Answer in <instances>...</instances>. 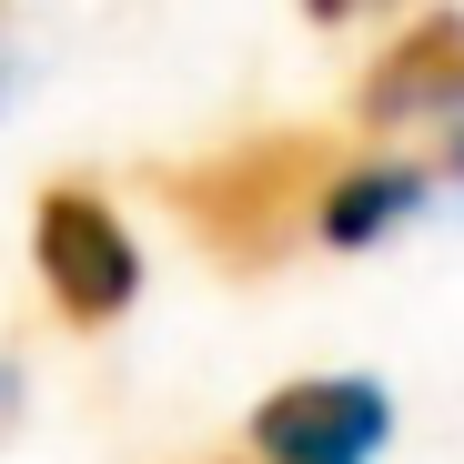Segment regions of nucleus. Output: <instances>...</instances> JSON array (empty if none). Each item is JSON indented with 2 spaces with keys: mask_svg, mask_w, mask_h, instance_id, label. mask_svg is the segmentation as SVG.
<instances>
[{
  "mask_svg": "<svg viewBox=\"0 0 464 464\" xmlns=\"http://www.w3.org/2000/svg\"><path fill=\"white\" fill-rule=\"evenodd\" d=\"M11 404H21V383H11V363H0V424H11Z\"/></svg>",
  "mask_w": 464,
  "mask_h": 464,
  "instance_id": "obj_7",
  "label": "nucleus"
},
{
  "mask_svg": "<svg viewBox=\"0 0 464 464\" xmlns=\"http://www.w3.org/2000/svg\"><path fill=\"white\" fill-rule=\"evenodd\" d=\"M31 253H41V283L71 324H111L121 303L141 293V253H131V232L111 222L102 192L82 182H51L41 212H31Z\"/></svg>",
  "mask_w": 464,
  "mask_h": 464,
  "instance_id": "obj_2",
  "label": "nucleus"
},
{
  "mask_svg": "<svg viewBox=\"0 0 464 464\" xmlns=\"http://www.w3.org/2000/svg\"><path fill=\"white\" fill-rule=\"evenodd\" d=\"M363 111H373V121H424V111L444 121V111H464V21H454V11L424 21V31L363 82Z\"/></svg>",
  "mask_w": 464,
  "mask_h": 464,
  "instance_id": "obj_4",
  "label": "nucleus"
},
{
  "mask_svg": "<svg viewBox=\"0 0 464 464\" xmlns=\"http://www.w3.org/2000/svg\"><path fill=\"white\" fill-rule=\"evenodd\" d=\"M324 182H334V141H324V131H263V141L212 151V162L162 172L172 212L192 222V243H212L222 263H243V273L273 263L293 232L314 222Z\"/></svg>",
  "mask_w": 464,
  "mask_h": 464,
  "instance_id": "obj_1",
  "label": "nucleus"
},
{
  "mask_svg": "<svg viewBox=\"0 0 464 464\" xmlns=\"http://www.w3.org/2000/svg\"><path fill=\"white\" fill-rule=\"evenodd\" d=\"M414 202H424V172L383 162V172H353L343 192H324V202H314V222H324V243H373V232H394Z\"/></svg>",
  "mask_w": 464,
  "mask_h": 464,
  "instance_id": "obj_5",
  "label": "nucleus"
},
{
  "mask_svg": "<svg viewBox=\"0 0 464 464\" xmlns=\"http://www.w3.org/2000/svg\"><path fill=\"white\" fill-rule=\"evenodd\" d=\"M303 11H314V21H343V11H363V0H303Z\"/></svg>",
  "mask_w": 464,
  "mask_h": 464,
  "instance_id": "obj_6",
  "label": "nucleus"
},
{
  "mask_svg": "<svg viewBox=\"0 0 464 464\" xmlns=\"http://www.w3.org/2000/svg\"><path fill=\"white\" fill-rule=\"evenodd\" d=\"M383 434H394V394H383L373 373L283 383V394L253 414V454L263 464H373Z\"/></svg>",
  "mask_w": 464,
  "mask_h": 464,
  "instance_id": "obj_3",
  "label": "nucleus"
}]
</instances>
